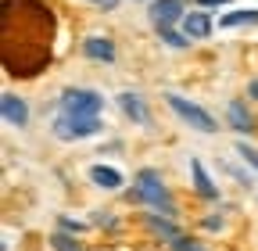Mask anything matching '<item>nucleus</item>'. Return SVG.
Wrapping results in <instances>:
<instances>
[{
    "mask_svg": "<svg viewBox=\"0 0 258 251\" xmlns=\"http://www.w3.org/2000/svg\"><path fill=\"white\" fill-rule=\"evenodd\" d=\"M147 226L158 233V237H165V240H176L179 237V230H176V223H169V219H161L158 212H151L147 215Z\"/></svg>",
    "mask_w": 258,
    "mask_h": 251,
    "instance_id": "4468645a",
    "label": "nucleus"
},
{
    "mask_svg": "<svg viewBox=\"0 0 258 251\" xmlns=\"http://www.w3.org/2000/svg\"><path fill=\"white\" fill-rule=\"evenodd\" d=\"M237 154H240V158H244L251 169H258V151H254V147H247V144H237Z\"/></svg>",
    "mask_w": 258,
    "mask_h": 251,
    "instance_id": "a211bd4d",
    "label": "nucleus"
},
{
    "mask_svg": "<svg viewBox=\"0 0 258 251\" xmlns=\"http://www.w3.org/2000/svg\"><path fill=\"white\" fill-rule=\"evenodd\" d=\"M118 108L133 118V122H147V118H151L147 108H144V101L137 97V93H118Z\"/></svg>",
    "mask_w": 258,
    "mask_h": 251,
    "instance_id": "f8f14e48",
    "label": "nucleus"
},
{
    "mask_svg": "<svg viewBox=\"0 0 258 251\" xmlns=\"http://www.w3.org/2000/svg\"><path fill=\"white\" fill-rule=\"evenodd\" d=\"M90 179H93V186H101V191H118L122 186V172L111 169V165H93Z\"/></svg>",
    "mask_w": 258,
    "mask_h": 251,
    "instance_id": "9d476101",
    "label": "nucleus"
},
{
    "mask_svg": "<svg viewBox=\"0 0 258 251\" xmlns=\"http://www.w3.org/2000/svg\"><path fill=\"white\" fill-rule=\"evenodd\" d=\"M0 111H4L8 126H25L29 122V104L22 97H15V93H4V97H0Z\"/></svg>",
    "mask_w": 258,
    "mask_h": 251,
    "instance_id": "423d86ee",
    "label": "nucleus"
},
{
    "mask_svg": "<svg viewBox=\"0 0 258 251\" xmlns=\"http://www.w3.org/2000/svg\"><path fill=\"white\" fill-rule=\"evenodd\" d=\"M158 33H161V40H165L169 47H186V40H190V36H179L176 29H158Z\"/></svg>",
    "mask_w": 258,
    "mask_h": 251,
    "instance_id": "f3484780",
    "label": "nucleus"
},
{
    "mask_svg": "<svg viewBox=\"0 0 258 251\" xmlns=\"http://www.w3.org/2000/svg\"><path fill=\"white\" fill-rule=\"evenodd\" d=\"M183 36H190V40H208V36H212V18H208L205 11H186V18H183Z\"/></svg>",
    "mask_w": 258,
    "mask_h": 251,
    "instance_id": "0eeeda50",
    "label": "nucleus"
},
{
    "mask_svg": "<svg viewBox=\"0 0 258 251\" xmlns=\"http://www.w3.org/2000/svg\"><path fill=\"white\" fill-rule=\"evenodd\" d=\"M93 4H97V8H104V11H115V8H118V0H93Z\"/></svg>",
    "mask_w": 258,
    "mask_h": 251,
    "instance_id": "412c9836",
    "label": "nucleus"
},
{
    "mask_svg": "<svg viewBox=\"0 0 258 251\" xmlns=\"http://www.w3.org/2000/svg\"><path fill=\"white\" fill-rule=\"evenodd\" d=\"M83 54L86 57H93V61H115V43L108 40V36H86L83 40Z\"/></svg>",
    "mask_w": 258,
    "mask_h": 251,
    "instance_id": "6e6552de",
    "label": "nucleus"
},
{
    "mask_svg": "<svg viewBox=\"0 0 258 251\" xmlns=\"http://www.w3.org/2000/svg\"><path fill=\"white\" fill-rule=\"evenodd\" d=\"M101 130V118L97 115H57L54 118V137L57 140H83L93 137Z\"/></svg>",
    "mask_w": 258,
    "mask_h": 251,
    "instance_id": "20e7f679",
    "label": "nucleus"
},
{
    "mask_svg": "<svg viewBox=\"0 0 258 251\" xmlns=\"http://www.w3.org/2000/svg\"><path fill=\"white\" fill-rule=\"evenodd\" d=\"M251 97H258V83H251Z\"/></svg>",
    "mask_w": 258,
    "mask_h": 251,
    "instance_id": "5701e85b",
    "label": "nucleus"
},
{
    "mask_svg": "<svg viewBox=\"0 0 258 251\" xmlns=\"http://www.w3.org/2000/svg\"><path fill=\"white\" fill-rule=\"evenodd\" d=\"M50 247H54V251H83V244H79L72 233H64V230L50 237Z\"/></svg>",
    "mask_w": 258,
    "mask_h": 251,
    "instance_id": "2eb2a0df",
    "label": "nucleus"
},
{
    "mask_svg": "<svg viewBox=\"0 0 258 251\" xmlns=\"http://www.w3.org/2000/svg\"><path fill=\"white\" fill-rule=\"evenodd\" d=\"M226 118H230V126H233L237 133H251V130H254V118H251V111H247L244 101H230V108H226Z\"/></svg>",
    "mask_w": 258,
    "mask_h": 251,
    "instance_id": "1a4fd4ad",
    "label": "nucleus"
},
{
    "mask_svg": "<svg viewBox=\"0 0 258 251\" xmlns=\"http://www.w3.org/2000/svg\"><path fill=\"white\" fill-rule=\"evenodd\" d=\"M258 22V11L254 8H244V11H230V15H222L219 25L222 29H237V25H254Z\"/></svg>",
    "mask_w": 258,
    "mask_h": 251,
    "instance_id": "ddd939ff",
    "label": "nucleus"
},
{
    "mask_svg": "<svg viewBox=\"0 0 258 251\" xmlns=\"http://www.w3.org/2000/svg\"><path fill=\"white\" fill-rule=\"evenodd\" d=\"M147 18L154 22V29H172L176 22H183V18H186L183 0H151Z\"/></svg>",
    "mask_w": 258,
    "mask_h": 251,
    "instance_id": "39448f33",
    "label": "nucleus"
},
{
    "mask_svg": "<svg viewBox=\"0 0 258 251\" xmlns=\"http://www.w3.org/2000/svg\"><path fill=\"white\" fill-rule=\"evenodd\" d=\"M190 172H194V186H198V194H201V198H219V186L208 179V172H205V165H201L198 158L190 162Z\"/></svg>",
    "mask_w": 258,
    "mask_h": 251,
    "instance_id": "9b49d317",
    "label": "nucleus"
},
{
    "mask_svg": "<svg viewBox=\"0 0 258 251\" xmlns=\"http://www.w3.org/2000/svg\"><path fill=\"white\" fill-rule=\"evenodd\" d=\"M61 226H64V230H72V233L83 230V223H76V219H61Z\"/></svg>",
    "mask_w": 258,
    "mask_h": 251,
    "instance_id": "6ab92c4d",
    "label": "nucleus"
},
{
    "mask_svg": "<svg viewBox=\"0 0 258 251\" xmlns=\"http://www.w3.org/2000/svg\"><path fill=\"white\" fill-rule=\"evenodd\" d=\"M169 244H172V251H205L198 240H190V237H183V233H179L176 240H169Z\"/></svg>",
    "mask_w": 258,
    "mask_h": 251,
    "instance_id": "dca6fc26",
    "label": "nucleus"
},
{
    "mask_svg": "<svg viewBox=\"0 0 258 251\" xmlns=\"http://www.w3.org/2000/svg\"><path fill=\"white\" fill-rule=\"evenodd\" d=\"M201 8H219V4H230V0H198Z\"/></svg>",
    "mask_w": 258,
    "mask_h": 251,
    "instance_id": "4be33fe9",
    "label": "nucleus"
},
{
    "mask_svg": "<svg viewBox=\"0 0 258 251\" xmlns=\"http://www.w3.org/2000/svg\"><path fill=\"white\" fill-rule=\"evenodd\" d=\"M101 108H104V97L97 90L72 86L61 93V115H101Z\"/></svg>",
    "mask_w": 258,
    "mask_h": 251,
    "instance_id": "f03ea898",
    "label": "nucleus"
},
{
    "mask_svg": "<svg viewBox=\"0 0 258 251\" xmlns=\"http://www.w3.org/2000/svg\"><path fill=\"white\" fill-rule=\"evenodd\" d=\"M205 226H208V230H222V219H219V215H208Z\"/></svg>",
    "mask_w": 258,
    "mask_h": 251,
    "instance_id": "aec40b11",
    "label": "nucleus"
},
{
    "mask_svg": "<svg viewBox=\"0 0 258 251\" xmlns=\"http://www.w3.org/2000/svg\"><path fill=\"white\" fill-rule=\"evenodd\" d=\"M129 198L140 201V205H147V208L165 212V215H176V205H172V198H169V186L161 183V176H158L154 169H144V172L137 176V186L129 191Z\"/></svg>",
    "mask_w": 258,
    "mask_h": 251,
    "instance_id": "f257e3e1",
    "label": "nucleus"
},
{
    "mask_svg": "<svg viewBox=\"0 0 258 251\" xmlns=\"http://www.w3.org/2000/svg\"><path fill=\"white\" fill-rule=\"evenodd\" d=\"M165 101H169V108L186 122V126H194V130H201V133H215L219 126H215V118L201 108V104H194V101H186V97H179V93H165Z\"/></svg>",
    "mask_w": 258,
    "mask_h": 251,
    "instance_id": "7ed1b4c3",
    "label": "nucleus"
}]
</instances>
